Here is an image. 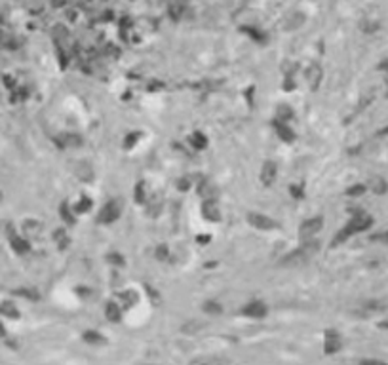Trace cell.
I'll use <instances>...</instances> for the list:
<instances>
[{
    "instance_id": "obj_26",
    "label": "cell",
    "mask_w": 388,
    "mask_h": 365,
    "mask_svg": "<svg viewBox=\"0 0 388 365\" xmlns=\"http://www.w3.org/2000/svg\"><path fill=\"white\" fill-rule=\"evenodd\" d=\"M107 261L110 263V265H116V267H124V265H126L124 257H122L120 253H116V251H114V253H108V255H107Z\"/></svg>"
},
{
    "instance_id": "obj_27",
    "label": "cell",
    "mask_w": 388,
    "mask_h": 365,
    "mask_svg": "<svg viewBox=\"0 0 388 365\" xmlns=\"http://www.w3.org/2000/svg\"><path fill=\"white\" fill-rule=\"evenodd\" d=\"M290 192H291V198H293V200H302V196H304V190H302L301 184H291Z\"/></svg>"
},
{
    "instance_id": "obj_18",
    "label": "cell",
    "mask_w": 388,
    "mask_h": 365,
    "mask_svg": "<svg viewBox=\"0 0 388 365\" xmlns=\"http://www.w3.org/2000/svg\"><path fill=\"white\" fill-rule=\"evenodd\" d=\"M202 310L209 316H219V314H223V304H219L217 301H205L202 304Z\"/></svg>"
},
{
    "instance_id": "obj_7",
    "label": "cell",
    "mask_w": 388,
    "mask_h": 365,
    "mask_svg": "<svg viewBox=\"0 0 388 365\" xmlns=\"http://www.w3.org/2000/svg\"><path fill=\"white\" fill-rule=\"evenodd\" d=\"M10 228L11 226H8V242H10L11 251H13L15 255H27V253L31 251V244H29V240L19 236L15 230H10Z\"/></svg>"
},
{
    "instance_id": "obj_30",
    "label": "cell",
    "mask_w": 388,
    "mask_h": 365,
    "mask_svg": "<svg viewBox=\"0 0 388 365\" xmlns=\"http://www.w3.org/2000/svg\"><path fill=\"white\" fill-rule=\"evenodd\" d=\"M156 257H158V261H166V257H168V247H164V246L158 247Z\"/></svg>"
},
{
    "instance_id": "obj_20",
    "label": "cell",
    "mask_w": 388,
    "mask_h": 365,
    "mask_svg": "<svg viewBox=\"0 0 388 365\" xmlns=\"http://www.w3.org/2000/svg\"><path fill=\"white\" fill-rule=\"evenodd\" d=\"M276 118L282 120V122H290L293 118V110H291L290 105H278V110H276Z\"/></svg>"
},
{
    "instance_id": "obj_33",
    "label": "cell",
    "mask_w": 388,
    "mask_h": 365,
    "mask_svg": "<svg viewBox=\"0 0 388 365\" xmlns=\"http://www.w3.org/2000/svg\"><path fill=\"white\" fill-rule=\"evenodd\" d=\"M379 327H381V329H388V320H385V322L379 323Z\"/></svg>"
},
{
    "instance_id": "obj_11",
    "label": "cell",
    "mask_w": 388,
    "mask_h": 365,
    "mask_svg": "<svg viewBox=\"0 0 388 365\" xmlns=\"http://www.w3.org/2000/svg\"><path fill=\"white\" fill-rule=\"evenodd\" d=\"M105 318L110 323H118L122 320V308L116 301H107L105 304Z\"/></svg>"
},
{
    "instance_id": "obj_32",
    "label": "cell",
    "mask_w": 388,
    "mask_h": 365,
    "mask_svg": "<svg viewBox=\"0 0 388 365\" xmlns=\"http://www.w3.org/2000/svg\"><path fill=\"white\" fill-rule=\"evenodd\" d=\"M373 240H385V242L388 244V230L385 232V234H381V236H373Z\"/></svg>"
},
{
    "instance_id": "obj_14",
    "label": "cell",
    "mask_w": 388,
    "mask_h": 365,
    "mask_svg": "<svg viewBox=\"0 0 388 365\" xmlns=\"http://www.w3.org/2000/svg\"><path fill=\"white\" fill-rule=\"evenodd\" d=\"M189 141H191L194 151H204L205 147H207V143H209L207 137H205V133H202V131H194V133H191Z\"/></svg>"
},
{
    "instance_id": "obj_2",
    "label": "cell",
    "mask_w": 388,
    "mask_h": 365,
    "mask_svg": "<svg viewBox=\"0 0 388 365\" xmlns=\"http://www.w3.org/2000/svg\"><path fill=\"white\" fill-rule=\"evenodd\" d=\"M120 215H122V204H120L116 198H110L107 200L103 207L99 209L97 213V223L99 225H112L114 221H118Z\"/></svg>"
},
{
    "instance_id": "obj_22",
    "label": "cell",
    "mask_w": 388,
    "mask_h": 365,
    "mask_svg": "<svg viewBox=\"0 0 388 365\" xmlns=\"http://www.w3.org/2000/svg\"><path fill=\"white\" fill-rule=\"evenodd\" d=\"M133 198H135V202L137 204H145V200H147V192H145V182L139 181L135 184V188H133Z\"/></svg>"
},
{
    "instance_id": "obj_28",
    "label": "cell",
    "mask_w": 388,
    "mask_h": 365,
    "mask_svg": "<svg viewBox=\"0 0 388 365\" xmlns=\"http://www.w3.org/2000/svg\"><path fill=\"white\" fill-rule=\"evenodd\" d=\"M191 186H193V182H191V179H189V177H181V179H177V188H179V190L187 192Z\"/></svg>"
},
{
    "instance_id": "obj_5",
    "label": "cell",
    "mask_w": 388,
    "mask_h": 365,
    "mask_svg": "<svg viewBox=\"0 0 388 365\" xmlns=\"http://www.w3.org/2000/svg\"><path fill=\"white\" fill-rule=\"evenodd\" d=\"M248 223L253 226V228L263 230V232H269V230H276V228H278V223H276L272 217H269V215H265V213H259V211H249Z\"/></svg>"
},
{
    "instance_id": "obj_13",
    "label": "cell",
    "mask_w": 388,
    "mask_h": 365,
    "mask_svg": "<svg viewBox=\"0 0 388 365\" xmlns=\"http://www.w3.org/2000/svg\"><path fill=\"white\" fill-rule=\"evenodd\" d=\"M59 215L65 221V225H75V207L69 204L67 200L61 202V205H59Z\"/></svg>"
},
{
    "instance_id": "obj_21",
    "label": "cell",
    "mask_w": 388,
    "mask_h": 365,
    "mask_svg": "<svg viewBox=\"0 0 388 365\" xmlns=\"http://www.w3.org/2000/svg\"><path fill=\"white\" fill-rule=\"evenodd\" d=\"M75 207V213L76 215H82V213H86V211H90L92 209V200L88 198V196H82L80 198V202L76 205H73Z\"/></svg>"
},
{
    "instance_id": "obj_12",
    "label": "cell",
    "mask_w": 388,
    "mask_h": 365,
    "mask_svg": "<svg viewBox=\"0 0 388 365\" xmlns=\"http://www.w3.org/2000/svg\"><path fill=\"white\" fill-rule=\"evenodd\" d=\"M82 341L88 344H92V346L107 344V339L99 333V331H96V329H88V331H84V333H82Z\"/></svg>"
},
{
    "instance_id": "obj_6",
    "label": "cell",
    "mask_w": 388,
    "mask_h": 365,
    "mask_svg": "<svg viewBox=\"0 0 388 365\" xmlns=\"http://www.w3.org/2000/svg\"><path fill=\"white\" fill-rule=\"evenodd\" d=\"M240 314L246 316V318H249V320H265V318L269 316V306H267L263 301L255 299V301H249L248 304L240 310Z\"/></svg>"
},
{
    "instance_id": "obj_24",
    "label": "cell",
    "mask_w": 388,
    "mask_h": 365,
    "mask_svg": "<svg viewBox=\"0 0 388 365\" xmlns=\"http://www.w3.org/2000/svg\"><path fill=\"white\" fill-rule=\"evenodd\" d=\"M367 190L366 184H362V182H358V184H352V186H348L345 190L346 196H350V198H356V196H362V194Z\"/></svg>"
},
{
    "instance_id": "obj_31",
    "label": "cell",
    "mask_w": 388,
    "mask_h": 365,
    "mask_svg": "<svg viewBox=\"0 0 388 365\" xmlns=\"http://www.w3.org/2000/svg\"><path fill=\"white\" fill-rule=\"evenodd\" d=\"M209 240H211V236H209V234H205V236H198V242H200L202 246H205Z\"/></svg>"
},
{
    "instance_id": "obj_16",
    "label": "cell",
    "mask_w": 388,
    "mask_h": 365,
    "mask_svg": "<svg viewBox=\"0 0 388 365\" xmlns=\"http://www.w3.org/2000/svg\"><path fill=\"white\" fill-rule=\"evenodd\" d=\"M13 295H17V297L32 302L40 301V293L34 289V287H17V289H13Z\"/></svg>"
},
{
    "instance_id": "obj_23",
    "label": "cell",
    "mask_w": 388,
    "mask_h": 365,
    "mask_svg": "<svg viewBox=\"0 0 388 365\" xmlns=\"http://www.w3.org/2000/svg\"><path fill=\"white\" fill-rule=\"evenodd\" d=\"M145 291H147V297H149V301H151L152 306H160V302H162L160 293L154 289L152 285H145Z\"/></svg>"
},
{
    "instance_id": "obj_29",
    "label": "cell",
    "mask_w": 388,
    "mask_h": 365,
    "mask_svg": "<svg viewBox=\"0 0 388 365\" xmlns=\"http://www.w3.org/2000/svg\"><path fill=\"white\" fill-rule=\"evenodd\" d=\"M360 365H388V364L383 362V360H362Z\"/></svg>"
},
{
    "instance_id": "obj_1",
    "label": "cell",
    "mask_w": 388,
    "mask_h": 365,
    "mask_svg": "<svg viewBox=\"0 0 388 365\" xmlns=\"http://www.w3.org/2000/svg\"><path fill=\"white\" fill-rule=\"evenodd\" d=\"M371 225H373V217H371V215L364 213V211H356V213H352V217L346 221L345 225H343V228L335 234L331 246L337 247V246H341V244H345L346 240H350V238L356 236V234L366 232L367 228H371Z\"/></svg>"
},
{
    "instance_id": "obj_10",
    "label": "cell",
    "mask_w": 388,
    "mask_h": 365,
    "mask_svg": "<svg viewBox=\"0 0 388 365\" xmlns=\"http://www.w3.org/2000/svg\"><path fill=\"white\" fill-rule=\"evenodd\" d=\"M276 177H278V166H276V162L267 160L263 164V168H261V182L265 186H270V184H274Z\"/></svg>"
},
{
    "instance_id": "obj_25",
    "label": "cell",
    "mask_w": 388,
    "mask_h": 365,
    "mask_svg": "<svg viewBox=\"0 0 388 365\" xmlns=\"http://www.w3.org/2000/svg\"><path fill=\"white\" fill-rule=\"evenodd\" d=\"M139 137H141L139 131H135V133H128V135H126V139H124V149L129 151L131 147H135V145H137V141H139Z\"/></svg>"
},
{
    "instance_id": "obj_19",
    "label": "cell",
    "mask_w": 388,
    "mask_h": 365,
    "mask_svg": "<svg viewBox=\"0 0 388 365\" xmlns=\"http://www.w3.org/2000/svg\"><path fill=\"white\" fill-rule=\"evenodd\" d=\"M118 301L126 306V308H129V306H133L135 302H137V295L133 293V291H124V293H120L118 295Z\"/></svg>"
},
{
    "instance_id": "obj_4",
    "label": "cell",
    "mask_w": 388,
    "mask_h": 365,
    "mask_svg": "<svg viewBox=\"0 0 388 365\" xmlns=\"http://www.w3.org/2000/svg\"><path fill=\"white\" fill-rule=\"evenodd\" d=\"M343 348V337L337 329H325L323 331V354L333 356L339 354Z\"/></svg>"
},
{
    "instance_id": "obj_3",
    "label": "cell",
    "mask_w": 388,
    "mask_h": 365,
    "mask_svg": "<svg viewBox=\"0 0 388 365\" xmlns=\"http://www.w3.org/2000/svg\"><path fill=\"white\" fill-rule=\"evenodd\" d=\"M323 226V217L318 215V217H310L306 221H302L301 226H299V240L301 242H308V240H314L316 234L322 230Z\"/></svg>"
},
{
    "instance_id": "obj_15",
    "label": "cell",
    "mask_w": 388,
    "mask_h": 365,
    "mask_svg": "<svg viewBox=\"0 0 388 365\" xmlns=\"http://www.w3.org/2000/svg\"><path fill=\"white\" fill-rule=\"evenodd\" d=\"M0 308H2V316H4V318H10V320H19V318H21V312L17 310V306H15L13 302L2 301Z\"/></svg>"
},
{
    "instance_id": "obj_9",
    "label": "cell",
    "mask_w": 388,
    "mask_h": 365,
    "mask_svg": "<svg viewBox=\"0 0 388 365\" xmlns=\"http://www.w3.org/2000/svg\"><path fill=\"white\" fill-rule=\"evenodd\" d=\"M272 128H274V131L278 133V137H280L284 143H293L295 141V131L291 129L290 126V122H282V120L278 118H274L272 120Z\"/></svg>"
},
{
    "instance_id": "obj_17",
    "label": "cell",
    "mask_w": 388,
    "mask_h": 365,
    "mask_svg": "<svg viewBox=\"0 0 388 365\" xmlns=\"http://www.w3.org/2000/svg\"><path fill=\"white\" fill-rule=\"evenodd\" d=\"M54 238H55V242H57V246H59V249H67L69 244H71V238H69V234H67L65 228H57L54 232Z\"/></svg>"
},
{
    "instance_id": "obj_8",
    "label": "cell",
    "mask_w": 388,
    "mask_h": 365,
    "mask_svg": "<svg viewBox=\"0 0 388 365\" xmlns=\"http://www.w3.org/2000/svg\"><path fill=\"white\" fill-rule=\"evenodd\" d=\"M202 217L209 223H219L221 221V209L217 198H205L202 202Z\"/></svg>"
}]
</instances>
